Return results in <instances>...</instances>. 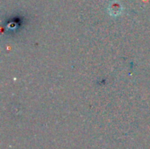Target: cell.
I'll return each mask as SVG.
<instances>
[{
  "mask_svg": "<svg viewBox=\"0 0 150 149\" xmlns=\"http://www.w3.org/2000/svg\"><path fill=\"white\" fill-rule=\"evenodd\" d=\"M122 10L123 8L119 3H112L109 6V12L112 16H119L121 13Z\"/></svg>",
  "mask_w": 150,
  "mask_h": 149,
  "instance_id": "1",
  "label": "cell"
}]
</instances>
